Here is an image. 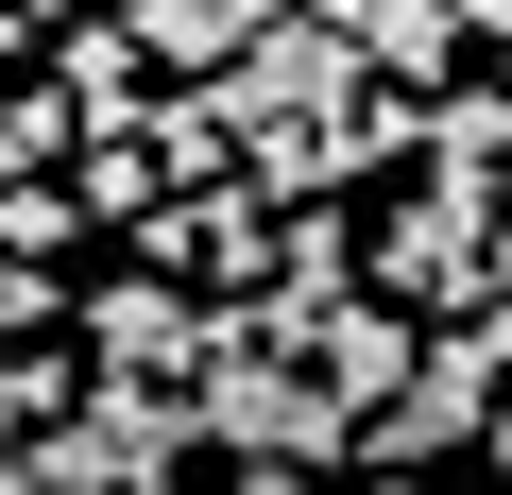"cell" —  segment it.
Here are the masks:
<instances>
[{"instance_id": "cell-1", "label": "cell", "mask_w": 512, "mask_h": 495, "mask_svg": "<svg viewBox=\"0 0 512 495\" xmlns=\"http://www.w3.org/2000/svg\"><path fill=\"white\" fill-rule=\"evenodd\" d=\"M359 291H376L393 325H427V342H444V325H495V171H444V154H427V171L359 222Z\"/></svg>"}, {"instance_id": "cell-2", "label": "cell", "mask_w": 512, "mask_h": 495, "mask_svg": "<svg viewBox=\"0 0 512 495\" xmlns=\"http://www.w3.org/2000/svg\"><path fill=\"white\" fill-rule=\"evenodd\" d=\"M291 18H308V35H342V52H359L376 86H410V103H444V86L478 69V35L444 18V0H291Z\"/></svg>"}]
</instances>
